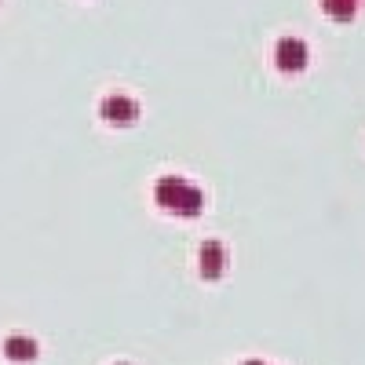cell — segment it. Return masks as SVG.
<instances>
[{
  "instance_id": "3957f363",
  "label": "cell",
  "mask_w": 365,
  "mask_h": 365,
  "mask_svg": "<svg viewBox=\"0 0 365 365\" xmlns=\"http://www.w3.org/2000/svg\"><path fill=\"white\" fill-rule=\"evenodd\" d=\"M103 113H106V120H113V125H128V120H135V103L128 99V96H110L106 103H103Z\"/></svg>"
},
{
  "instance_id": "5b68a950",
  "label": "cell",
  "mask_w": 365,
  "mask_h": 365,
  "mask_svg": "<svg viewBox=\"0 0 365 365\" xmlns=\"http://www.w3.org/2000/svg\"><path fill=\"white\" fill-rule=\"evenodd\" d=\"M322 8L329 19H336V22H351L358 15V0H322Z\"/></svg>"
},
{
  "instance_id": "8992f818",
  "label": "cell",
  "mask_w": 365,
  "mask_h": 365,
  "mask_svg": "<svg viewBox=\"0 0 365 365\" xmlns=\"http://www.w3.org/2000/svg\"><path fill=\"white\" fill-rule=\"evenodd\" d=\"M4 351H8L11 358H19V361L37 358V344H29V340H22V336H11V340L4 344Z\"/></svg>"
},
{
  "instance_id": "7a4b0ae2",
  "label": "cell",
  "mask_w": 365,
  "mask_h": 365,
  "mask_svg": "<svg viewBox=\"0 0 365 365\" xmlns=\"http://www.w3.org/2000/svg\"><path fill=\"white\" fill-rule=\"evenodd\" d=\"M274 63H278L285 73H299L307 66V44L299 37H282L278 48H274Z\"/></svg>"
},
{
  "instance_id": "6da1fadb",
  "label": "cell",
  "mask_w": 365,
  "mask_h": 365,
  "mask_svg": "<svg viewBox=\"0 0 365 365\" xmlns=\"http://www.w3.org/2000/svg\"><path fill=\"white\" fill-rule=\"evenodd\" d=\"M158 197H161V205H168L172 212H182V216H197L201 212V190L187 187L182 179H161Z\"/></svg>"
},
{
  "instance_id": "277c9868",
  "label": "cell",
  "mask_w": 365,
  "mask_h": 365,
  "mask_svg": "<svg viewBox=\"0 0 365 365\" xmlns=\"http://www.w3.org/2000/svg\"><path fill=\"white\" fill-rule=\"evenodd\" d=\"M223 263H227L223 245H220V241H208L205 252H201V270H205V278H220V274H223Z\"/></svg>"
},
{
  "instance_id": "52a82bcc",
  "label": "cell",
  "mask_w": 365,
  "mask_h": 365,
  "mask_svg": "<svg viewBox=\"0 0 365 365\" xmlns=\"http://www.w3.org/2000/svg\"><path fill=\"white\" fill-rule=\"evenodd\" d=\"M245 365H263V361H245Z\"/></svg>"
}]
</instances>
